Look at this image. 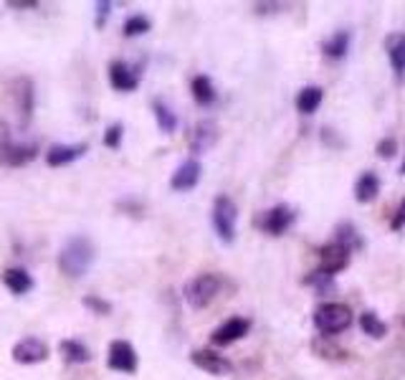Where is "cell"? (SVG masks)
Wrapping results in <instances>:
<instances>
[{"label": "cell", "instance_id": "44dd1931", "mask_svg": "<svg viewBox=\"0 0 405 380\" xmlns=\"http://www.w3.org/2000/svg\"><path fill=\"white\" fill-rule=\"evenodd\" d=\"M152 112H155V120H157V127H160L165 134H173L175 127H178V115L175 110L170 107L165 99H155L152 102Z\"/></svg>", "mask_w": 405, "mask_h": 380}, {"label": "cell", "instance_id": "3957f363", "mask_svg": "<svg viewBox=\"0 0 405 380\" xmlns=\"http://www.w3.org/2000/svg\"><path fill=\"white\" fill-rule=\"evenodd\" d=\"M218 292H220V279L215 274H198L183 289L185 302L193 310H205L218 297Z\"/></svg>", "mask_w": 405, "mask_h": 380}, {"label": "cell", "instance_id": "9c48e42d", "mask_svg": "<svg viewBox=\"0 0 405 380\" xmlns=\"http://www.w3.org/2000/svg\"><path fill=\"white\" fill-rule=\"evenodd\" d=\"M251 329V320H246V317H231V320H226V322L220 324V327L213 329V334H210V342L218 347H226L231 345V342L241 340V337H246Z\"/></svg>", "mask_w": 405, "mask_h": 380}, {"label": "cell", "instance_id": "7c38bea8", "mask_svg": "<svg viewBox=\"0 0 405 380\" xmlns=\"http://www.w3.org/2000/svg\"><path fill=\"white\" fill-rule=\"evenodd\" d=\"M190 363L208 375H228L233 370L231 360L223 357V355H218L215 350H193Z\"/></svg>", "mask_w": 405, "mask_h": 380}, {"label": "cell", "instance_id": "e0dca14e", "mask_svg": "<svg viewBox=\"0 0 405 380\" xmlns=\"http://www.w3.org/2000/svg\"><path fill=\"white\" fill-rule=\"evenodd\" d=\"M3 284H6L13 294L21 297V294L31 292V287H33V277H31L26 269H21V266H11V269L3 271Z\"/></svg>", "mask_w": 405, "mask_h": 380}, {"label": "cell", "instance_id": "30bf717a", "mask_svg": "<svg viewBox=\"0 0 405 380\" xmlns=\"http://www.w3.org/2000/svg\"><path fill=\"white\" fill-rule=\"evenodd\" d=\"M107 365L119 373H134L137 370V352L127 340H114L109 345V355H107Z\"/></svg>", "mask_w": 405, "mask_h": 380}, {"label": "cell", "instance_id": "484cf974", "mask_svg": "<svg viewBox=\"0 0 405 380\" xmlns=\"http://www.w3.org/2000/svg\"><path fill=\"white\" fill-rule=\"evenodd\" d=\"M152 28V21L147 16H142V13H134V16H129L127 21H124V36L127 38H134V36H145L147 31Z\"/></svg>", "mask_w": 405, "mask_h": 380}, {"label": "cell", "instance_id": "5b68a950", "mask_svg": "<svg viewBox=\"0 0 405 380\" xmlns=\"http://www.w3.org/2000/svg\"><path fill=\"white\" fill-rule=\"evenodd\" d=\"M11 102H13V110H16L21 127H26L31 120V112H33V84H31L26 76H18V79L8 81L6 104H11Z\"/></svg>", "mask_w": 405, "mask_h": 380}, {"label": "cell", "instance_id": "f1b7e54d", "mask_svg": "<svg viewBox=\"0 0 405 380\" xmlns=\"http://www.w3.org/2000/svg\"><path fill=\"white\" fill-rule=\"evenodd\" d=\"M377 155L380 157H393L395 155V139H382L380 144H377Z\"/></svg>", "mask_w": 405, "mask_h": 380}, {"label": "cell", "instance_id": "6da1fadb", "mask_svg": "<svg viewBox=\"0 0 405 380\" xmlns=\"http://www.w3.org/2000/svg\"><path fill=\"white\" fill-rule=\"evenodd\" d=\"M94 261V243L87 236H71L58 251V269L69 279H81Z\"/></svg>", "mask_w": 405, "mask_h": 380}, {"label": "cell", "instance_id": "7a4b0ae2", "mask_svg": "<svg viewBox=\"0 0 405 380\" xmlns=\"http://www.w3.org/2000/svg\"><path fill=\"white\" fill-rule=\"evenodd\" d=\"M350 324H352V312L347 305H340V302H327L314 312V327L322 334H340Z\"/></svg>", "mask_w": 405, "mask_h": 380}, {"label": "cell", "instance_id": "2e32d148", "mask_svg": "<svg viewBox=\"0 0 405 380\" xmlns=\"http://www.w3.org/2000/svg\"><path fill=\"white\" fill-rule=\"evenodd\" d=\"M215 139H218V127L210 120H202L190 130V150L205 152L208 147H213Z\"/></svg>", "mask_w": 405, "mask_h": 380}, {"label": "cell", "instance_id": "4fadbf2b", "mask_svg": "<svg viewBox=\"0 0 405 380\" xmlns=\"http://www.w3.org/2000/svg\"><path fill=\"white\" fill-rule=\"evenodd\" d=\"M200 178H202V165L193 157V160H185L173 173L170 188L178 190V193H188V190H193L198 183H200Z\"/></svg>", "mask_w": 405, "mask_h": 380}, {"label": "cell", "instance_id": "7402d4cb", "mask_svg": "<svg viewBox=\"0 0 405 380\" xmlns=\"http://www.w3.org/2000/svg\"><path fill=\"white\" fill-rule=\"evenodd\" d=\"M324 99V92L322 87H304L299 94H296V110L301 112V115H314V112L319 110V104H322Z\"/></svg>", "mask_w": 405, "mask_h": 380}, {"label": "cell", "instance_id": "f546056e", "mask_svg": "<svg viewBox=\"0 0 405 380\" xmlns=\"http://www.w3.org/2000/svg\"><path fill=\"white\" fill-rule=\"evenodd\" d=\"M109 11H112V3H97V13H99V21H97V26L102 28L104 26V18L109 16Z\"/></svg>", "mask_w": 405, "mask_h": 380}, {"label": "cell", "instance_id": "52a82bcc", "mask_svg": "<svg viewBox=\"0 0 405 380\" xmlns=\"http://www.w3.org/2000/svg\"><path fill=\"white\" fill-rule=\"evenodd\" d=\"M294 221H296V213L291 211L289 206H274V208H269L266 213L261 216V221H259V226L264 231H266L269 236H281V233H286V231L294 226Z\"/></svg>", "mask_w": 405, "mask_h": 380}, {"label": "cell", "instance_id": "ac0fdd59", "mask_svg": "<svg viewBox=\"0 0 405 380\" xmlns=\"http://www.w3.org/2000/svg\"><path fill=\"white\" fill-rule=\"evenodd\" d=\"M58 352H61V357H64L69 365H84L92 360V350L81 340H64L58 345Z\"/></svg>", "mask_w": 405, "mask_h": 380}, {"label": "cell", "instance_id": "603a6c76", "mask_svg": "<svg viewBox=\"0 0 405 380\" xmlns=\"http://www.w3.org/2000/svg\"><path fill=\"white\" fill-rule=\"evenodd\" d=\"M190 92H193V99H195L200 107H210V104L215 102V87L208 76H202V74L195 76V79L190 81Z\"/></svg>", "mask_w": 405, "mask_h": 380}, {"label": "cell", "instance_id": "ba28073f", "mask_svg": "<svg viewBox=\"0 0 405 380\" xmlns=\"http://www.w3.org/2000/svg\"><path fill=\"white\" fill-rule=\"evenodd\" d=\"M13 360L21 365H36L43 363L48 357V345L40 337H23L21 342H16L11 350Z\"/></svg>", "mask_w": 405, "mask_h": 380}, {"label": "cell", "instance_id": "1f68e13d", "mask_svg": "<svg viewBox=\"0 0 405 380\" xmlns=\"http://www.w3.org/2000/svg\"><path fill=\"white\" fill-rule=\"evenodd\" d=\"M11 8H36L38 3L36 0H26V3H18V0H13V3H8Z\"/></svg>", "mask_w": 405, "mask_h": 380}, {"label": "cell", "instance_id": "4dcf8cb0", "mask_svg": "<svg viewBox=\"0 0 405 380\" xmlns=\"http://www.w3.org/2000/svg\"><path fill=\"white\" fill-rule=\"evenodd\" d=\"M405 223V201L400 203V208H398V218H395V223H393V228H400V226Z\"/></svg>", "mask_w": 405, "mask_h": 380}, {"label": "cell", "instance_id": "ffe728a7", "mask_svg": "<svg viewBox=\"0 0 405 380\" xmlns=\"http://www.w3.org/2000/svg\"><path fill=\"white\" fill-rule=\"evenodd\" d=\"M388 56H390V66H393L395 76L400 81L405 79V36H390L388 38Z\"/></svg>", "mask_w": 405, "mask_h": 380}, {"label": "cell", "instance_id": "d6a6232c", "mask_svg": "<svg viewBox=\"0 0 405 380\" xmlns=\"http://www.w3.org/2000/svg\"><path fill=\"white\" fill-rule=\"evenodd\" d=\"M403 173H405V165H403Z\"/></svg>", "mask_w": 405, "mask_h": 380}, {"label": "cell", "instance_id": "8fae6325", "mask_svg": "<svg viewBox=\"0 0 405 380\" xmlns=\"http://www.w3.org/2000/svg\"><path fill=\"white\" fill-rule=\"evenodd\" d=\"M319 259H322V269L324 274H330V277H335L337 271L347 269L350 266V246L347 243H330V246H324L322 251H319Z\"/></svg>", "mask_w": 405, "mask_h": 380}, {"label": "cell", "instance_id": "8992f818", "mask_svg": "<svg viewBox=\"0 0 405 380\" xmlns=\"http://www.w3.org/2000/svg\"><path fill=\"white\" fill-rule=\"evenodd\" d=\"M38 147L36 144H23V142H13L11 132L6 125H0V162L8 167H21L28 165L31 160H36Z\"/></svg>", "mask_w": 405, "mask_h": 380}, {"label": "cell", "instance_id": "277c9868", "mask_svg": "<svg viewBox=\"0 0 405 380\" xmlns=\"http://www.w3.org/2000/svg\"><path fill=\"white\" fill-rule=\"evenodd\" d=\"M213 228L223 243H233L236 238V221H238V208L228 196H218L213 201Z\"/></svg>", "mask_w": 405, "mask_h": 380}, {"label": "cell", "instance_id": "4316f807", "mask_svg": "<svg viewBox=\"0 0 405 380\" xmlns=\"http://www.w3.org/2000/svg\"><path fill=\"white\" fill-rule=\"evenodd\" d=\"M122 137H124V125H122V122H114V125L107 127L104 144L109 147V150H117V147L122 144Z\"/></svg>", "mask_w": 405, "mask_h": 380}, {"label": "cell", "instance_id": "d4e9b609", "mask_svg": "<svg viewBox=\"0 0 405 380\" xmlns=\"http://www.w3.org/2000/svg\"><path fill=\"white\" fill-rule=\"evenodd\" d=\"M360 327L364 329V334H370L375 340H380V337L388 334V324L382 322L380 317H377V312H372V310L362 312V317H360Z\"/></svg>", "mask_w": 405, "mask_h": 380}, {"label": "cell", "instance_id": "d6986e66", "mask_svg": "<svg viewBox=\"0 0 405 380\" xmlns=\"http://www.w3.org/2000/svg\"><path fill=\"white\" fill-rule=\"evenodd\" d=\"M377 193H380V178H377L372 170L360 175L357 183H355V198H357L360 203H370L377 198Z\"/></svg>", "mask_w": 405, "mask_h": 380}, {"label": "cell", "instance_id": "5bb4252c", "mask_svg": "<svg viewBox=\"0 0 405 380\" xmlns=\"http://www.w3.org/2000/svg\"><path fill=\"white\" fill-rule=\"evenodd\" d=\"M109 84L117 92H134L139 84V74L124 61H112L109 63Z\"/></svg>", "mask_w": 405, "mask_h": 380}, {"label": "cell", "instance_id": "83f0119b", "mask_svg": "<svg viewBox=\"0 0 405 380\" xmlns=\"http://www.w3.org/2000/svg\"><path fill=\"white\" fill-rule=\"evenodd\" d=\"M84 307H87V310H92L94 315H109V312H112L109 302L102 300V297H97V294H87V297H84Z\"/></svg>", "mask_w": 405, "mask_h": 380}, {"label": "cell", "instance_id": "cb8c5ba5", "mask_svg": "<svg viewBox=\"0 0 405 380\" xmlns=\"http://www.w3.org/2000/svg\"><path fill=\"white\" fill-rule=\"evenodd\" d=\"M347 48H350V33H347V31H337L332 38H327L322 43L324 56H330V58H342L345 53H347Z\"/></svg>", "mask_w": 405, "mask_h": 380}, {"label": "cell", "instance_id": "9a60e30c", "mask_svg": "<svg viewBox=\"0 0 405 380\" xmlns=\"http://www.w3.org/2000/svg\"><path fill=\"white\" fill-rule=\"evenodd\" d=\"M89 150L87 142H79V144H51V150L46 152V162L51 167H64L69 165V162L79 160V157H84Z\"/></svg>", "mask_w": 405, "mask_h": 380}]
</instances>
